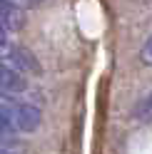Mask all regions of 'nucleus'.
I'll use <instances>...</instances> for the list:
<instances>
[{"label":"nucleus","mask_w":152,"mask_h":154,"mask_svg":"<svg viewBox=\"0 0 152 154\" xmlns=\"http://www.w3.org/2000/svg\"><path fill=\"white\" fill-rule=\"evenodd\" d=\"M0 107H3L5 117L10 119L15 132L30 134V132H35L37 127H40V122H43L40 109H37L35 104H30V102H15V100H10V102L0 104Z\"/></svg>","instance_id":"1"},{"label":"nucleus","mask_w":152,"mask_h":154,"mask_svg":"<svg viewBox=\"0 0 152 154\" xmlns=\"http://www.w3.org/2000/svg\"><path fill=\"white\" fill-rule=\"evenodd\" d=\"M0 62L17 70L20 75H37L40 72L37 60L30 55V50H25L20 45H13V42H5V40H0Z\"/></svg>","instance_id":"2"},{"label":"nucleus","mask_w":152,"mask_h":154,"mask_svg":"<svg viewBox=\"0 0 152 154\" xmlns=\"http://www.w3.org/2000/svg\"><path fill=\"white\" fill-rule=\"evenodd\" d=\"M25 90H27L25 75H20L13 67H8L5 62H0V92L8 94V97H15V94H23Z\"/></svg>","instance_id":"3"},{"label":"nucleus","mask_w":152,"mask_h":154,"mask_svg":"<svg viewBox=\"0 0 152 154\" xmlns=\"http://www.w3.org/2000/svg\"><path fill=\"white\" fill-rule=\"evenodd\" d=\"M15 129H13V124H10V119L5 117V112H3V107H0V144L3 147H10L13 149V144H15Z\"/></svg>","instance_id":"4"},{"label":"nucleus","mask_w":152,"mask_h":154,"mask_svg":"<svg viewBox=\"0 0 152 154\" xmlns=\"http://www.w3.org/2000/svg\"><path fill=\"white\" fill-rule=\"evenodd\" d=\"M142 62H145V65H152V35L147 37L145 47H142Z\"/></svg>","instance_id":"5"},{"label":"nucleus","mask_w":152,"mask_h":154,"mask_svg":"<svg viewBox=\"0 0 152 154\" xmlns=\"http://www.w3.org/2000/svg\"><path fill=\"white\" fill-rule=\"evenodd\" d=\"M0 154H13V149H10V147H3V144H0Z\"/></svg>","instance_id":"6"}]
</instances>
